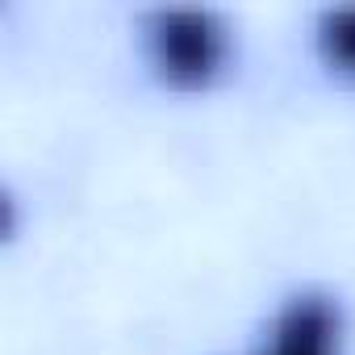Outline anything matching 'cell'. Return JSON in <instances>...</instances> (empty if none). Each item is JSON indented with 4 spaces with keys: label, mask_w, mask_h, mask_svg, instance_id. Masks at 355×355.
<instances>
[{
    "label": "cell",
    "mask_w": 355,
    "mask_h": 355,
    "mask_svg": "<svg viewBox=\"0 0 355 355\" xmlns=\"http://www.w3.org/2000/svg\"><path fill=\"white\" fill-rule=\"evenodd\" d=\"M230 55L226 26L209 9H159L146 21V59L155 76L180 92L209 88Z\"/></svg>",
    "instance_id": "cell-1"
},
{
    "label": "cell",
    "mask_w": 355,
    "mask_h": 355,
    "mask_svg": "<svg viewBox=\"0 0 355 355\" xmlns=\"http://www.w3.org/2000/svg\"><path fill=\"white\" fill-rule=\"evenodd\" d=\"M338 305L322 293H301L276 313L268 347L259 355H338Z\"/></svg>",
    "instance_id": "cell-2"
},
{
    "label": "cell",
    "mask_w": 355,
    "mask_h": 355,
    "mask_svg": "<svg viewBox=\"0 0 355 355\" xmlns=\"http://www.w3.org/2000/svg\"><path fill=\"white\" fill-rule=\"evenodd\" d=\"M318 55L330 71L355 80V5L351 9H326L318 17Z\"/></svg>",
    "instance_id": "cell-3"
}]
</instances>
